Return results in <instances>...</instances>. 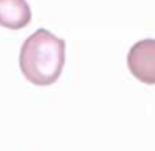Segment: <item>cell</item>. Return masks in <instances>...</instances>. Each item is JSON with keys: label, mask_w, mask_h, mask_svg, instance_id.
Segmentation results:
<instances>
[{"label": "cell", "mask_w": 155, "mask_h": 151, "mask_svg": "<svg viewBox=\"0 0 155 151\" xmlns=\"http://www.w3.org/2000/svg\"><path fill=\"white\" fill-rule=\"evenodd\" d=\"M32 12L25 0H0V25L18 30L30 24Z\"/></svg>", "instance_id": "3"}, {"label": "cell", "mask_w": 155, "mask_h": 151, "mask_svg": "<svg viewBox=\"0 0 155 151\" xmlns=\"http://www.w3.org/2000/svg\"><path fill=\"white\" fill-rule=\"evenodd\" d=\"M20 70L28 81L47 87L58 80L65 63V42L45 28H38L24 42Z\"/></svg>", "instance_id": "1"}, {"label": "cell", "mask_w": 155, "mask_h": 151, "mask_svg": "<svg viewBox=\"0 0 155 151\" xmlns=\"http://www.w3.org/2000/svg\"><path fill=\"white\" fill-rule=\"evenodd\" d=\"M128 70L147 85H155V38H143L130 48L127 57Z\"/></svg>", "instance_id": "2"}]
</instances>
